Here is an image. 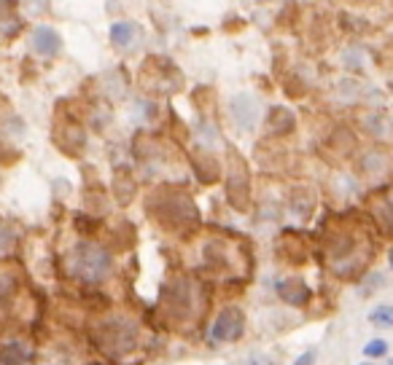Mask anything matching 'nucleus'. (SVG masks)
Wrapping results in <instances>:
<instances>
[{
    "label": "nucleus",
    "mask_w": 393,
    "mask_h": 365,
    "mask_svg": "<svg viewBox=\"0 0 393 365\" xmlns=\"http://www.w3.org/2000/svg\"><path fill=\"white\" fill-rule=\"evenodd\" d=\"M108 38H111V43L116 49H127L132 43V38H135V24H129V22H113L111 30H108Z\"/></svg>",
    "instance_id": "9"
},
{
    "label": "nucleus",
    "mask_w": 393,
    "mask_h": 365,
    "mask_svg": "<svg viewBox=\"0 0 393 365\" xmlns=\"http://www.w3.org/2000/svg\"><path fill=\"white\" fill-rule=\"evenodd\" d=\"M246 333V314L240 306H224L216 317H213V328H210V336L213 341L218 344H234L240 341Z\"/></svg>",
    "instance_id": "4"
},
{
    "label": "nucleus",
    "mask_w": 393,
    "mask_h": 365,
    "mask_svg": "<svg viewBox=\"0 0 393 365\" xmlns=\"http://www.w3.org/2000/svg\"><path fill=\"white\" fill-rule=\"evenodd\" d=\"M315 357H318V352H315V349H307V352H302L291 365H312L315 363Z\"/></svg>",
    "instance_id": "16"
},
{
    "label": "nucleus",
    "mask_w": 393,
    "mask_h": 365,
    "mask_svg": "<svg viewBox=\"0 0 393 365\" xmlns=\"http://www.w3.org/2000/svg\"><path fill=\"white\" fill-rule=\"evenodd\" d=\"M229 119L243 135H253L259 129V121H262V108H259L256 94H250V92L232 94L229 97Z\"/></svg>",
    "instance_id": "3"
},
{
    "label": "nucleus",
    "mask_w": 393,
    "mask_h": 365,
    "mask_svg": "<svg viewBox=\"0 0 393 365\" xmlns=\"http://www.w3.org/2000/svg\"><path fill=\"white\" fill-rule=\"evenodd\" d=\"M65 271L81 285H103L113 274V258L103 244L79 239L65 253Z\"/></svg>",
    "instance_id": "1"
},
{
    "label": "nucleus",
    "mask_w": 393,
    "mask_h": 365,
    "mask_svg": "<svg viewBox=\"0 0 393 365\" xmlns=\"http://www.w3.org/2000/svg\"><path fill=\"white\" fill-rule=\"evenodd\" d=\"M388 261H391V269H393V247H391V253H388Z\"/></svg>",
    "instance_id": "17"
},
{
    "label": "nucleus",
    "mask_w": 393,
    "mask_h": 365,
    "mask_svg": "<svg viewBox=\"0 0 393 365\" xmlns=\"http://www.w3.org/2000/svg\"><path fill=\"white\" fill-rule=\"evenodd\" d=\"M162 304H165V312H170L175 320L191 317V314H194V304H197V298H194V285L189 282V280H184V277H178L175 282H170L165 287Z\"/></svg>",
    "instance_id": "5"
},
{
    "label": "nucleus",
    "mask_w": 393,
    "mask_h": 365,
    "mask_svg": "<svg viewBox=\"0 0 393 365\" xmlns=\"http://www.w3.org/2000/svg\"><path fill=\"white\" fill-rule=\"evenodd\" d=\"M264 126H267V135L283 137V135H291L296 129V119H294V113H291L289 108H272Z\"/></svg>",
    "instance_id": "8"
},
{
    "label": "nucleus",
    "mask_w": 393,
    "mask_h": 365,
    "mask_svg": "<svg viewBox=\"0 0 393 365\" xmlns=\"http://www.w3.org/2000/svg\"><path fill=\"white\" fill-rule=\"evenodd\" d=\"M33 49L41 57H57L63 51V35L51 27V24H41L33 33Z\"/></svg>",
    "instance_id": "6"
},
{
    "label": "nucleus",
    "mask_w": 393,
    "mask_h": 365,
    "mask_svg": "<svg viewBox=\"0 0 393 365\" xmlns=\"http://www.w3.org/2000/svg\"><path fill=\"white\" fill-rule=\"evenodd\" d=\"M14 242H17V237H14L11 226L0 221V255H6V253H8L11 247H14Z\"/></svg>",
    "instance_id": "14"
},
{
    "label": "nucleus",
    "mask_w": 393,
    "mask_h": 365,
    "mask_svg": "<svg viewBox=\"0 0 393 365\" xmlns=\"http://www.w3.org/2000/svg\"><path fill=\"white\" fill-rule=\"evenodd\" d=\"M361 365H372V363H361Z\"/></svg>",
    "instance_id": "18"
},
{
    "label": "nucleus",
    "mask_w": 393,
    "mask_h": 365,
    "mask_svg": "<svg viewBox=\"0 0 393 365\" xmlns=\"http://www.w3.org/2000/svg\"><path fill=\"white\" fill-rule=\"evenodd\" d=\"M374 218H377V223L385 226L388 234H393V191L385 199H377V204H374Z\"/></svg>",
    "instance_id": "10"
},
{
    "label": "nucleus",
    "mask_w": 393,
    "mask_h": 365,
    "mask_svg": "<svg viewBox=\"0 0 393 365\" xmlns=\"http://www.w3.org/2000/svg\"><path fill=\"white\" fill-rule=\"evenodd\" d=\"M369 323L374 325V328H393V306L391 304H380L374 306L372 312H369Z\"/></svg>",
    "instance_id": "12"
},
{
    "label": "nucleus",
    "mask_w": 393,
    "mask_h": 365,
    "mask_svg": "<svg viewBox=\"0 0 393 365\" xmlns=\"http://www.w3.org/2000/svg\"><path fill=\"white\" fill-rule=\"evenodd\" d=\"M95 328H97V344L111 357L127 355L138 344V325L129 323L127 317H108Z\"/></svg>",
    "instance_id": "2"
},
{
    "label": "nucleus",
    "mask_w": 393,
    "mask_h": 365,
    "mask_svg": "<svg viewBox=\"0 0 393 365\" xmlns=\"http://www.w3.org/2000/svg\"><path fill=\"white\" fill-rule=\"evenodd\" d=\"M243 365H280V363H278V357L269 355V352H253V355H248V357L243 360Z\"/></svg>",
    "instance_id": "15"
},
{
    "label": "nucleus",
    "mask_w": 393,
    "mask_h": 365,
    "mask_svg": "<svg viewBox=\"0 0 393 365\" xmlns=\"http://www.w3.org/2000/svg\"><path fill=\"white\" fill-rule=\"evenodd\" d=\"M278 296L289 306H305L310 301V287L299 277H289V280L278 282Z\"/></svg>",
    "instance_id": "7"
},
{
    "label": "nucleus",
    "mask_w": 393,
    "mask_h": 365,
    "mask_svg": "<svg viewBox=\"0 0 393 365\" xmlns=\"http://www.w3.org/2000/svg\"><path fill=\"white\" fill-rule=\"evenodd\" d=\"M364 355H367L369 360L385 357V355H388V341H383V339H372V341H367V346H364Z\"/></svg>",
    "instance_id": "13"
},
{
    "label": "nucleus",
    "mask_w": 393,
    "mask_h": 365,
    "mask_svg": "<svg viewBox=\"0 0 393 365\" xmlns=\"http://www.w3.org/2000/svg\"><path fill=\"white\" fill-rule=\"evenodd\" d=\"M27 349L22 344H8V346H3L0 349V363L3 365H22L24 360H27Z\"/></svg>",
    "instance_id": "11"
}]
</instances>
